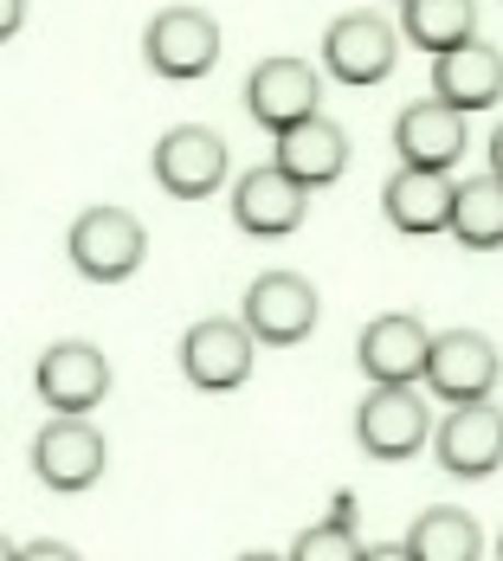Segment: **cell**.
<instances>
[{"instance_id": "cell-1", "label": "cell", "mask_w": 503, "mask_h": 561, "mask_svg": "<svg viewBox=\"0 0 503 561\" xmlns=\"http://www.w3.org/2000/svg\"><path fill=\"white\" fill-rule=\"evenodd\" d=\"M71 265L84 272L91 284H116L129 278L142 259H149V232L136 214H123V207H84L78 220H71Z\"/></svg>"}, {"instance_id": "cell-2", "label": "cell", "mask_w": 503, "mask_h": 561, "mask_svg": "<svg viewBox=\"0 0 503 561\" xmlns=\"http://www.w3.org/2000/svg\"><path fill=\"white\" fill-rule=\"evenodd\" d=\"M33 478L53 491H91L104 478V433L84 413H58L33 433Z\"/></svg>"}, {"instance_id": "cell-3", "label": "cell", "mask_w": 503, "mask_h": 561, "mask_svg": "<svg viewBox=\"0 0 503 561\" xmlns=\"http://www.w3.org/2000/svg\"><path fill=\"white\" fill-rule=\"evenodd\" d=\"M426 407H420V393L407 388V381H381V388L362 400V413H355V439L368 458H381V465H400V458H413V451L426 446Z\"/></svg>"}, {"instance_id": "cell-4", "label": "cell", "mask_w": 503, "mask_h": 561, "mask_svg": "<svg viewBox=\"0 0 503 561\" xmlns=\"http://www.w3.org/2000/svg\"><path fill=\"white\" fill-rule=\"evenodd\" d=\"M252 323H232V317H207L181 336V375L201 393H232L252 375Z\"/></svg>"}, {"instance_id": "cell-5", "label": "cell", "mask_w": 503, "mask_h": 561, "mask_svg": "<svg viewBox=\"0 0 503 561\" xmlns=\"http://www.w3.org/2000/svg\"><path fill=\"white\" fill-rule=\"evenodd\" d=\"M400 58V33L381 13H342L323 33V71L342 84H381Z\"/></svg>"}, {"instance_id": "cell-6", "label": "cell", "mask_w": 503, "mask_h": 561, "mask_svg": "<svg viewBox=\"0 0 503 561\" xmlns=\"http://www.w3.org/2000/svg\"><path fill=\"white\" fill-rule=\"evenodd\" d=\"M498 375H503V362H498V348H491V336L446 330V336H433V355H426V375L420 381L439 393V400L465 407V400H491Z\"/></svg>"}, {"instance_id": "cell-7", "label": "cell", "mask_w": 503, "mask_h": 561, "mask_svg": "<svg viewBox=\"0 0 503 561\" xmlns=\"http://www.w3.org/2000/svg\"><path fill=\"white\" fill-rule=\"evenodd\" d=\"M304 207H310V187H304L290 169H278V162L245 169L239 187H232V226H245L252 239L297 232V226H304Z\"/></svg>"}, {"instance_id": "cell-8", "label": "cell", "mask_w": 503, "mask_h": 561, "mask_svg": "<svg viewBox=\"0 0 503 561\" xmlns=\"http://www.w3.org/2000/svg\"><path fill=\"white\" fill-rule=\"evenodd\" d=\"M142 53H149V71H162V78H207L220 58V26L201 7H162L149 20Z\"/></svg>"}, {"instance_id": "cell-9", "label": "cell", "mask_w": 503, "mask_h": 561, "mask_svg": "<svg viewBox=\"0 0 503 561\" xmlns=\"http://www.w3.org/2000/svg\"><path fill=\"white\" fill-rule=\"evenodd\" d=\"M317 98H323V78L304 58H265L245 78V111H252L259 129H272V136H284L304 116H317Z\"/></svg>"}, {"instance_id": "cell-10", "label": "cell", "mask_w": 503, "mask_h": 561, "mask_svg": "<svg viewBox=\"0 0 503 561\" xmlns=\"http://www.w3.org/2000/svg\"><path fill=\"white\" fill-rule=\"evenodd\" d=\"M439 451V471L451 478H491L503 465V407L498 400H465V407H451L446 433L433 439Z\"/></svg>"}, {"instance_id": "cell-11", "label": "cell", "mask_w": 503, "mask_h": 561, "mask_svg": "<svg viewBox=\"0 0 503 561\" xmlns=\"http://www.w3.org/2000/svg\"><path fill=\"white\" fill-rule=\"evenodd\" d=\"M245 323L252 336L272 342V348H290L317 330V290L297 278V272H265V278L245 290Z\"/></svg>"}, {"instance_id": "cell-12", "label": "cell", "mask_w": 503, "mask_h": 561, "mask_svg": "<svg viewBox=\"0 0 503 561\" xmlns=\"http://www.w3.org/2000/svg\"><path fill=\"white\" fill-rule=\"evenodd\" d=\"M393 156L413 162V169H451L465 156V111L446 104L439 91L420 98V104H407V111L393 116Z\"/></svg>"}, {"instance_id": "cell-13", "label": "cell", "mask_w": 503, "mask_h": 561, "mask_svg": "<svg viewBox=\"0 0 503 561\" xmlns=\"http://www.w3.org/2000/svg\"><path fill=\"white\" fill-rule=\"evenodd\" d=\"M39 400L53 413H91L104 393H111V362L91 348V342H58L39 355V375H33Z\"/></svg>"}, {"instance_id": "cell-14", "label": "cell", "mask_w": 503, "mask_h": 561, "mask_svg": "<svg viewBox=\"0 0 503 561\" xmlns=\"http://www.w3.org/2000/svg\"><path fill=\"white\" fill-rule=\"evenodd\" d=\"M156 181L174 201H207L226 181V142L214 129H168L156 142Z\"/></svg>"}, {"instance_id": "cell-15", "label": "cell", "mask_w": 503, "mask_h": 561, "mask_svg": "<svg viewBox=\"0 0 503 561\" xmlns=\"http://www.w3.org/2000/svg\"><path fill=\"white\" fill-rule=\"evenodd\" d=\"M451 194H458V181H451L446 169H413V162H400V174H388V187H381V214H388L393 232H446Z\"/></svg>"}, {"instance_id": "cell-16", "label": "cell", "mask_w": 503, "mask_h": 561, "mask_svg": "<svg viewBox=\"0 0 503 561\" xmlns=\"http://www.w3.org/2000/svg\"><path fill=\"white\" fill-rule=\"evenodd\" d=\"M362 375L368 381H420L426 355H433V330L420 317H375L362 330Z\"/></svg>"}, {"instance_id": "cell-17", "label": "cell", "mask_w": 503, "mask_h": 561, "mask_svg": "<svg viewBox=\"0 0 503 561\" xmlns=\"http://www.w3.org/2000/svg\"><path fill=\"white\" fill-rule=\"evenodd\" d=\"M433 91L446 104H458V111H491L503 98V53L498 46H478V39L439 53L433 58Z\"/></svg>"}, {"instance_id": "cell-18", "label": "cell", "mask_w": 503, "mask_h": 561, "mask_svg": "<svg viewBox=\"0 0 503 561\" xmlns=\"http://www.w3.org/2000/svg\"><path fill=\"white\" fill-rule=\"evenodd\" d=\"M278 169H290L304 187H330V181H342V169H348V136L335 129V123H323V116H304V123H290L278 136V156H272Z\"/></svg>"}, {"instance_id": "cell-19", "label": "cell", "mask_w": 503, "mask_h": 561, "mask_svg": "<svg viewBox=\"0 0 503 561\" xmlns=\"http://www.w3.org/2000/svg\"><path fill=\"white\" fill-rule=\"evenodd\" d=\"M400 556L407 561H478L484 556V529L451 504L420 510L413 529H407V542H400Z\"/></svg>"}, {"instance_id": "cell-20", "label": "cell", "mask_w": 503, "mask_h": 561, "mask_svg": "<svg viewBox=\"0 0 503 561\" xmlns=\"http://www.w3.org/2000/svg\"><path fill=\"white\" fill-rule=\"evenodd\" d=\"M458 245L471 252H498L503 245V174H478V181H458L451 194V226H446Z\"/></svg>"}, {"instance_id": "cell-21", "label": "cell", "mask_w": 503, "mask_h": 561, "mask_svg": "<svg viewBox=\"0 0 503 561\" xmlns=\"http://www.w3.org/2000/svg\"><path fill=\"white\" fill-rule=\"evenodd\" d=\"M400 33L420 53H451L465 39H478V0H400Z\"/></svg>"}, {"instance_id": "cell-22", "label": "cell", "mask_w": 503, "mask_h": 561, "mask_svg": "<svg viewBox=\"0 0 503 561\" xmlns=\"http://www.w3.org/2000/svg\"><path fill=\"white\" fill-rule=\"evenodd\" d=\"M290 556H297V561H362L368 549L355 542V504L342 497L323 529H304V536L290 542Z\"/></svg>"}, {"instance_id": "cell-23", "label": "cell", "mask_w": 503, "mask_h": 561, "mask_svg": "<svg viewBox=\"0 0 503 561\" xmlns=\"http://www.w3.org/2000/svg\"><path fill=\"white\" fill-rule=\"evenodd\" d=\"M20 20H26V0H7V20H0V33H20Z\"/></svg>"}, {"instance_id": "cell-24", "label": "cell", "mask_w": 503, "mask_h": 561, "mask_svg": "<svg viewBox=\"0 0 503 561\" xmlns=\"http://www.w3.org/2000/svg\"><path fill=\"white\" fill-rule=\"evenodd\" d=\"M491 169L503 174V123H498V136H491Z\"/></svg>"}, {"instance_id": "cell-25", "label": "cell", "mask_w": 503, "mask_h": 561, "mask_svg": "<svg viewBox=\"0 0 503 561\" xmlns=\"http://www.w3.org/2000/svg\"><path fill=\"white\" fill-rule=\"evenodd\" d=\"M498 556H503V536H498Z\"/></svg>"}]
</instances>
